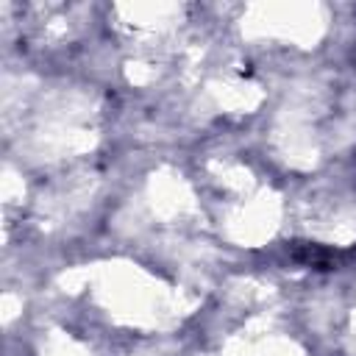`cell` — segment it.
<instances>
[{"label":"cell","instance_id":"obj_1","mask_svg":"<svg viewBox=\"0 0 356 356\" xmlns=\"http://www.w3.org/2000/svg\"><path fill=\"white\" fill-rule=\"evenodd\" d=\"M289 256L300 264H309V267H317V270H325V267H334L339 256H348L345 250H331V248H323L317 242H289Z\"/></svg>","mask_w":356,"mask_h":356}]
</instances>
